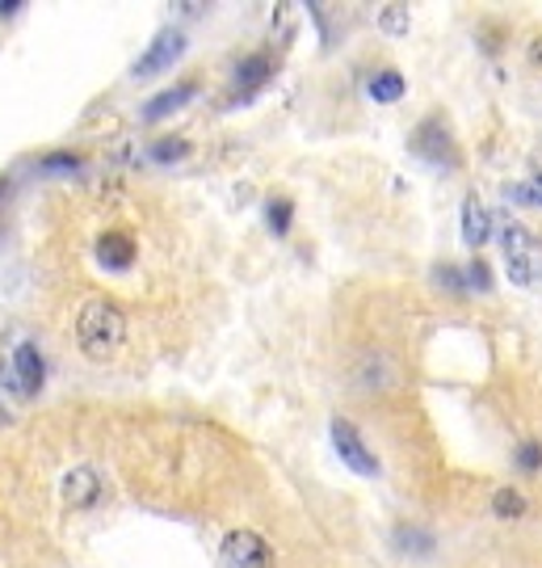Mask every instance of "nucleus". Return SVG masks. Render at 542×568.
<instances>
[{
    "instance_id": "nucleus-1",
    "label": "nucleus",
    "mask_w": 542,
    "mask_h": 568,
    "mask_svg": "<svg viewBox=\"0 0 542 568\" xmlns=\"http://www.w3.org/2000/svg\"><path fill=\"white\" fill-rule=\"evenodd\" d=\"M76 342H81V354L93 358V363H105L114 358L126 342V316L114 300H89L76 316Z\"/></svg>"
},
{
    "instance_id": "nucleus-2",
    "label": "nucleus",
    "mask_w": 542,
    "mask_h": 568,
    "mask_svg": "<svg viewBox=\"0 0 542 568\" xmlns=\"http://www.w3.org/2000/svg\"><path fill=\"white\" fill-rule=\"evenodd\" d=\"M501 253L504 270L518 286H539L542 283V244L539 236L522 224H504L501 227Z\"/></svg>"
},
{
    "instance_id": "nucleus-3",
    "label": "nucleus",
    "mask_w": 542,
    "mask_h": 568,
    "mask_svg": "<svg viewBox=\"0 0 542 568\" xmlns=\"http://www.w3.org/2000/svg\"><path fill=\"white\" fill-rule=\"evenodd\" d=\"M333 447L341 455V464L354 467L358 476H379V459H375V450L366 447V438L358 434L354 422H345V417L333 422Z\"/></svg>"
},
{
    "instance_id": "nucleus-4",
    "label": "nucleus",
    "mask_w": 542,
    "mask_h": 568,
    "mask_svg": "<svg viewBox=\"0 0 542 568\" xmlns=\"http://www.w3.org/2000/svg\"><path fill=\"white\" fill-rule=\"evenodd\" d=\"M223 565L227 568H274V548L257 530H232L223 539Z\"/></svg>"
},
{
    "instance_id": "nucleus-5",
    "label": "nucleus",
    "mask_w": 542,
    "mask_h": 568,
    "mask_svg": "<svg viewBox=\"0 0 542 568\" xmlns=\"http://www.w3.org/2000/svg\"><path fill=\"white\" fill-rule=\"evenodd\" d=\"M412 152L429 164H454V140H450V126L442 119H425L417 131H412Z\"/></svg>"
},
{
    "instance_id": "nucleus-6",
    "label": "nucleus",
    "mask_w": 542,
    "mask_h": 568,
    "mask_svg": "<svg viewBox=\"0 0 542 568\" xmlns=\"http://www.w3.org/2000/svg\"><path fill=\"white\" fill-rule=\"evenodd\" d=\"M63 501L72 509H93L101 501V493H105V485H101L98 467H72L68 476H63Z\"/></svg>"
},
{
    "instance_id": "nucleus-7",
    "label": "nucleus",
    "mask_w": 542,
    "mask_h": 568,
    "mask_svg": "<svg viewBox=\"0 0 542 568\" xmlns=\"http://www.w3.org/2000/svg\"><path fill=\"white\" fill-rule=\"evenodd\" d=\"M181 51H185V39H181L177 30H161L156 34V42L143 51V60L135 63V77H156V72H164V68H173V63L181 60Z\"/></svg>"
},
{
    "instance_id": "nucleus-8",
    "label": "nucleus",
    "mask_w": 542,
    "mask_h": 568,
    "mask_svg": "<svg viewBox=\"0 0 542 568\" xmlns=\"http://www.w3.org/2000/svg\"><path fill=\"white\" fill-rule=\"evenodd\" d=\"M9 366H13V375H18V384L25 396H39L42 387V354L34 349L30 342H21L13 354H9Z\"/></svg>"
},
{
    "instance_id": "nucleus-9",
    "label": "nucleus",
    "mask_w": 542,
    "mask_h": 568,
    "mask_svg": "<svg viewBox=\"0 0 542 568\" xmlns=\"http://www.w3.org/2000/svg\"><path fill=\"white\" fill-rule=\"evenodd\" d=\"M488 236H492V211L471 194V199L462 203V241L480 253V244H488Z\"/></svg>"
},
{
    "instance_id": "nucleus-10",
    "label": "nucleus",
    "mask_w": 542,
    "mask_h": 568,
    "mask_svg": "<svg viewBox=\"0 0 542 568\" xmlns=\"http://www.w3.org/2000/svg\"><path fill=\"white\" fill-rule=\"evenodd\" d=\"M194 98H198V84H194V81L173 84V89H164V93H156L152 102L143 105V119L156 122V119H164V114H173V110H181L185 102H194Z\"/></svg>"
},
{
    "instance_id": "nucleus-11",
    "label": "nucleus",
    "mask_w": 542,
    "mask_h": 568,
    "mask_svg": "<svg viewBox=\"0 0 542 568\" xmlns=\"http://www.w3.org/2000/svg\"><path fill=\"white\" fill-rule=\"evenodd\" d=\"M98 257L105 270H131V262H135V244H131V236H122V232H110V236H101Z\"/></svg>"
},
{
    "instance_id": "nucleus-12",
    "label": "nucleus",
    "mask_w": 542,
    "mask_h": 568,
    "mask_svg": "<svg viewBox=\"0 0 542 568\" xmlns=\"http://www.w3.org/2000/svg\"><path fill=\"white\" fill-rule=\"evenodd\" d=\"M274 77V63H269V55H248V60L236 68V84H241V98H253L257 89H262L265 81Z\"/></svg>"
},
{
    "instance_id": "nucleus-13",
    "label": "nucleus",
    "mask_w": 542,
    "mask_h": 568,
    "mask_svg": "<svg viewBox=\"0 0 542 568\" xmlns=\"http://www.w3.org/2000/svg\"><path fill=\"white\" fill-rule=\"evenodd\" d=\"M366 93H370L375 102H382V105L400 102V98H403V77L396 72V68H382V72H375V77H370Z\"/></svg>"
},
{
    "instance_id": "nucleus-14",
    "label": "nucleus",
    "mask_w": 542,
    "mask_h": 568,
    "mask_svg": "<svg viewBox=\"0 0 542 568\" xmlns=\"http://www.w3.org/2000/svg\"><path fill=\"white\" fill-rule=\"evenodd\" d=\"M492 514H497V518H522L525 497L518 488H497V493H492Z\"/></svg>"
},
{
    "instance_id": "nucleus-15",
    "label": "nucleus",
    "mask_w": 542,
    "mask_h": 568,
    "mask_svg": "<svg viewBox=\"0 0 542 568\" xmlns=\"http://www.w3.org/2000/svg\"><path fill=\"white\" fill-rule=\"evenodd\" d=\"M462 278H467L471 291H492V270H488L483 257H475V262L467 265V270H462Z\"/></svg>"
},
{
    "instance_id": "nucleus-16",
    "label": "nucleus",
    "mask_w": 542,
    "mask_h": 568,
    "mask_svg": "<svg viewBox=\"0 0 542 568\" xmlns=\"http://www.w3.org/2000/svg\"><path fill=\"white\" fill-rule=\"evenodd\" d=\"M152 156H156V161H181V156H190V143L185 140H156L152 143Z\"/></svg>"
},
{
    "instance_id": "nucleus-17",
    "label": "nucleus",
    "mask_w": 542,
    "mask_h": 568,
    "mask_svg": "<svg viewBox=\"0 0 542 568\" xmlns=\"http://www.w3.org/2000/svg\"><path fill=\"white\" fill-rule=\"evenodd\" d=\"M504 199H518V203H542V173L530 178V185H504Z\"/></svg>"
},
{
    "instance_id": "nucleus-18",
    "label": "nucleus",
    "mask_w": 542,
    "mask_h": 568,
    "mask_svg": "<svg viewBox=\"0 0 542 568\" xmlns=\"http://www.w3.org/2000/svg\"><path fill=\"white\" fill-rule=\"evenodd\" d=\"M382 30L403 34V30H408V9H403V4H387V9H382Z\"/></svg>"
},
{
    "instance_id": "nucleus-19",
    "label": "nucleus",
    "mask_w": 542,
    "mask_h": 568,
    "mask_svg": "<svg viewBox=\"0 0 542 568\" xmlns=\"http://www.w3.org/2000/svg\"><path fill=\"white\" fill-rule=\"evenodd\" d=\"M269 227H274L278 236L290 227V199H274V203H269Z\"/></svg>"
},
{
    "instance_id": "nucleus-20",
    "label": "nucleus",
    "mask_w": 542,
    "mask_h": 568,
    "mask_svg": "<svg viewBox=\"0 0 542 568\" xmlns=\"http://www.w3.org/2000/svg\"><path fill=\"white\" fill-rule=\"evenodd\" d=\"M518 467H522V471H539V467H542V447H539V443H522V447H518Z\"/></svg>"
},
{
    "instance_id": "nucleus-21",
    "label": "nucleus",
    "mask_w": 542,
    "mask_h": 568,
    "mask_svg": "<svg viewBox=\"0 0 542 568\" xmlns=\"http://www.w3.org/2000/svg\"><path fill=\"white\" fill-rule=\"evenodd\" d=\"M42 169H60V173H76L81 169V156H72V152H55V156H47Z\"/></svg>"
},
{
    "instance_id": "nucleus-22",
    "label": "nucleus",
    "mask_w": 542,
    "mask_h": 568,
    "mask_svg": "<svg viewBox=\"0 0 542 568\" xmlns=\"http://www.w3.org/2000/svg\"><path fill=\"white\" fill-rule=\"evenodd\" d=\"M21 9V0H0V18H13Z\"/></svg>"
},
{
    "instance_id": "nucleus-23",
    "label": "nucleus",
    "mask_w": 542,
    "mask_h": 568,
    "mask_svg": "<svg viewBox=\"0 0 542 568\" xmlns=\"http://www.w3.org/2000/svg\"><path fill=\"white\" fill-rule=\"evenodd\" d=\"M530 63H534V68H542V39L530 42Z\"/></svg>"
}]
</instances>
